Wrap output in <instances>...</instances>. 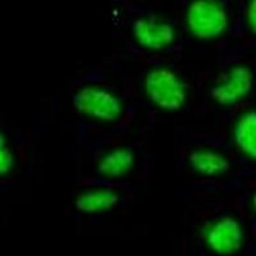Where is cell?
<instances>
[{
	"instance_id": "6da1fadb",
	"label": "cell",
	"mask_w": 256,
	"mask_h": 256,
	"mask_svg": "<svg viewBox=\"0 0 256 256\" xmlns=\"http://www.w3.org/2000/svg\"><path fill=\"white\" fill-rule=\"evenodd\" d=\"M184 24L198 40H216L226 34L230 14L222 0H191L184 13Z\"/></svg>"
},
{
	"instance_id": "7a4b0ae2",
	"label": "cell",
	"mask_w": 256,
	"mask_h": 256,
	"mask_svg": "<svg viewBox=\"0 0 256 256\" xmlns=\"http://www.w3.org/2000/svg\"><path fill=\"white\" fill-rule=\"evenodd\" d=\"M148 99L166 112H176L187 100V88L184 80L168 67H155L148 70L144 81Z\"/></svg>"
},
{
	"instance_id": "3957f363",
	"label": "cell",
	"mask_w": 256,
	"mask_h": 256,
	"mask_svg": "<svg viewBox=\"0 0 256 256\" xmlns=\"http://www.w3.org/2000/svg\"><path fill=\"white\" fill-rule=\"evenodd\" d=\"M74 105L82 116L96 122H114L122 114L123 105L113 91L99 84H88L74 96Z\"/></svg>"
},
{
	"instance_id": "277c9868",
	"label": "cell",
	"mask_w": 256,
	"mask_h": 256,
	"mask_svg": "<svg viewBox=\"0 0 256 256\" xmlns=\"http://www.w3.org/2000/svg\"><path fill=\"white\" fill-rule=\"evenodd\" d=\"M252 73L246 66H233L212 86V99L223 106L236 105L248 98L252 90Z\"/></svg>"
},
{
	"instance_id": "5b68a950",
	"label": "cell",
	"mask_w": 256,
	"mask_h": 256,
	"mask_svg": "<svg viewBox=\"0 0 256 256\" xmlns=\"http://www.w3.org/2000/svg\"><path fill=\"white\" fill-rule=\"evenodd\" d=\"M132 34L141 48L150 52H160L176 41L174 26L169 20L156 16H145L134 22Z\"/></svg>"
},
{
	"instance_id": "8992f818",
	"label": "cell",
	"mask_w": 256,
	"mask_h": 256,
	"mask_svg": "<svg viewBox=\"0 0 256 256\" xmlns=\"http://www.w3.org/2000/svg\"><path fill=\"white\" fill-rule=\"evenodd\" d=\"M204 241L212 252L232 255L244 242V230L237 219L223 216L210 222L204 230Z\"/></svg>"
},
{
	"instance_id": "52a82bcc",
	"label": "cell",
	"mask_w": 256,
	"mask_h": 256,
	"mask_svg": "<svg viewBox=\"0 0 256 256\" xmlns=\"http://www.w3.org/2000/svg\"><path fill=\"white\" fill-rule=\"evenodd\" d=\"M233 141L242 155L256 162V110H246L237 116Z\"/></svg>"
},
{
	"instance_id": "ba28073f",
	"label": "cell",
	"mask_w": 256,
	"mask_h": 256,
	"mask_svg": "<svg viewBox=\"0 0 256 256\" xmlns=\"http://www.w3.org/2000/svg\"><path fill=\"white\" fill-rule=\"evenodd\" d=\"M134 156L131 150L126 148H114L100 156L98 168L104 177L120 178L131 172Z\"/></svg>"
},
{
	"instance_id": "9c48e42d",
	"label": "cell",
	"mask_w": 256,
	"mask_h": 256,
	"mask_svg": "<svg viewBox=\"0 0 256 256\" xmlns=\"http://www.w3.org/2000/svg\"><path fill=\"white\" fill-rule=\"evenodd\" d=\"M190 164L196 173L205 177H218L228 169V160L214 148H198L190 156Z\"/></svg>"
},
{
	"instance_id": "30bf717a",
	"label": "cell",
	"mask_w": 256,
	"mask_h": 256,
	"mask_svg": "<svg viewBox=\"0 0 256 256\" xmlns=\"http://www.w3.org/2000/svg\"><path fill=\"white\" fill-rule=\"evenodd\" d=\"M118 201L116 192L106 187H95L81 192L77 198V208L86 214H99L110 210Z\"/></svg>"
},
{
	"instance_id": "8fae6325",
	"label": "cell",
	"mask_w": 256,
	"mask_h": 256,
	"mask_svg": "<svg viewBox=\"0 0 256 256\" xmlns=\"http://www.w3.org/2000/svg\"><path fill=\"white\" fill-rule=\"evenodd\" d=\"M14 159L13 154L9 148L6 138L2 132H0V176H4L12 170Z\"/></svg>"
},
{
	"instance_id": "7c38bea8",
	"label": "cell",
	"mask_w": 256,
	"mask_h": 256,
	"mask_svg": "<svg viewBox=\"0 0 256 256\" xmlns=\"http://www.w3.org/2000/svg\"><path fill=\"white\" fill-rule=\"evenodd\" d=\"M246 20L251 31L256 35V0H248L246 9Z\"/></svg>"
},
{
	"instance_id": "4fadbf2b",
	"label": "cell",
	"mask_w": 256,
	"mask_h": 256,
	"mask_svg": "<svg viewBox=\"0 0 256 256\" xmlns=\"http://www.w3.org/2000/svg\"><path fill=\"white\" fill-rule=\"evenodd\" d=\"M252 205H254V209H255L256 212V194L254 195V198H252Z\"/></svg>"
}]
</instances>
